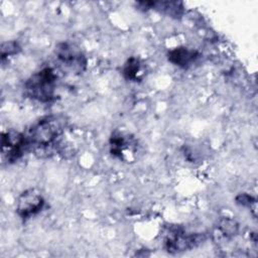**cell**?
Instances as JSON below:
<instances>
[{"label": "cell", "mask_w": 258, "mask_h": 258, "mask_svg": "<svg viewBox=\"0 0 258 258\" xmlns=\"http://www.w3.org/2000/svg\"><path fill=\"white\" fill-rule=\"evenodd\" d=\"M63 120L58 116H47L31 126L26 134L29 147L46 149L55 144L63 132Z\"/></svg>", "instance_id": "6da1fadb"}, {"label": "cell", "mask_w": 258, "mask_h": 258, "mask_svg": "<svg viewBox=\"0 0 258 258\" xmlns=\"http://www.w3.org/2000/svg\"><path fill=\"white\" fill-rule=\"evenodd\" d=\"M56 74L50 67H44L33 73L24 83L25 94L32 100L48 103L55 98Z\"/></svg>", "instance_id": "7a4b0ae2"}, {"label": "cell", "mask_w": 258, "mask_h": 258, "mask_svg": "<svg viewBox=\"0 0 258 258\" xmlns=\"http://www.w3.org/2000/svg\"><path fill=\"white\" fill-rule=\"evenodd\" d=\"M206 239L207 237L204 233L185 234L181 229L176 227L169 231L164 241V248L170 254L181 253L200 246Z\"/></svg>", "instance_id": "3957f363"}, {"label": "cell", "mask_w": 258, "mask_h": 258, "mask_svg": "<svg viewBox=\"0 0 258 258\" xmlns=\"http://www.w3.org/2000/svg\"><path fill=\"white\" fill-rule=\"evenodd\" d=\"M44 205L45 200L38 189L27 188L18 196L15 210L17 216L22 221H26L39 214Z\"/></svg>", "instance_id": "277c9868"}, {"label": "cell", "mask_w": 258, "mask_h": 258, "mask_svg": "<svg viewBox=\"0 0 258 258\" xmlns=\"http://www.w3.org/2000/svg\"><path fill=\"white\" fill-rule=\"evenodd\" d=\"M26 135L15 130H7L1 134V153L8 162H15L28 149Z\"/></svg>", "instance_id": "5b68a950"}, {"label": "cell", "mask_w": 258, "mask_h": 258, "mask_svg": "<svg viewBox=\"0 0 258 258\" xmlns=\"http://www.w3.org/2000/svg\"><path fill=\"white\" fill-rule=\"evenodd\" d=\"M55 54L59 63L74 74H82L87 68L86 55L73 44L58 43L55 47Z\"/></svg>", "instance_id": "8992f818"}, {"label": "cell", "mask_w": 258, "mask_h": 258, "mask_svg": "<svg viewBox=\"0 0 258 258\" xmlns=\"http://www.w3.org/2000/svg\"><path fill=\"white\" fill-rule=\"evenodd\" d=\"M137 5L140 9H152L175 19L180 18L184 11L183 4L179 1H140Z\"/></svg>", "instance_id": "52a82bcc"}, {"label": "cell", "mask_w": 258, "mask_h": 258, "mask_svg": "<svg viewBox=\"0 0 258 258\" xmlns=\"http://www.w3.org/2000/svg\"><path fill=\"white\" fill-rule=\"evenodd\" d=\"M166 55L170 63L181 69H187L198 60L200 57V52L194 48L178 46L170 49Z\"/></svg>", "instance_id": "ba28073f"}, {"label": "cell", "mask_w": 258, "mask_h": 258, "mask_svg": "<svg viewBox=\"0 0 258 258\" xmlns=\"http://www.w3.org/2000/svg\"><path fill=\"white\" fill-rule=\"evenodd\" d=\"M110 144V153L118 157L119 159H124V156L127 151H131L133 146L135 145L133 142V138L129 136V134L124 133L122 131H115L110 136L109 140Z\"/></svg>", "instance_id": "9c48e42d"}, {"label": "cell", "mask_w": 258, "mask_h": 258, "mask_svg": "<svg viewBox=\"0 0 258 258\" xmlns=\"http://www.w3.org/2000/svg\"><path fill=\"white\" fill-rule=\"evenodd\" d=\"M142 63L138 57H129L122 68V75L125 80L139 82L142 78Z\"/></svg>", "instance_id": "30bf717a"}, {"label": "cell", "mask_w": 258, "mask_h": 258, "mask_svg": "<svg viewBox=\"0 0 258 258\" xmlns=\"http://www.w3.org/2000/svg\"><path fill=\"white\" fill-rule=\"evenodd\" d=\"M217 229H218V232L224 238L230 239L235 237L239 233V224L236 220L232 218L223 217L219 220Z\"/></svg>", "instance_id": "8fae6325"}, {"label": "cell", "mask_w": 258, "mask_h": 258, "mask_svg": "<svg viewBox=\"0 0 258 258\" xmlns=\"http://www.w3.org/2000/svg\"><path fill=\"white\" fill-rule=\"evenodd\" d=\"M20 50H21V46L16 40H8L1 43L0 55H1V58L4 59L8 56L17 54Z\"/></svg>", "instance_id": "7c38bea8"}, {"label": "cell", "mask_w": 258, "mask_h": 258, "mask_svg": "<svg viewBox=\"0 0 258 258\" xmlns=\"http://www.w3.org/2000/svg\"><path fill=\"white\" fill-rule=\"evenodd\" d=\"M235 201L239 206H242V207H245V208L252 209L253 207L256 206V200L252 196H250L249 194H245V192L244 194H239L235 198Z\"/></svg>", "instance_id": "4fadbf2b"}]
</instances>
